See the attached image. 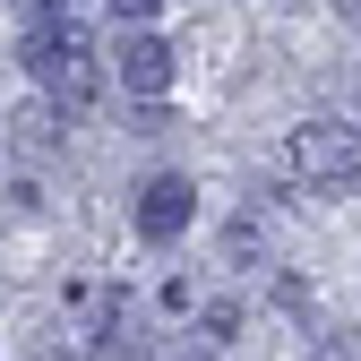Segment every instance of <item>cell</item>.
I'll list each match as a JSON object with an SVG mask.
<instances>
[{
    "mask_svg": "<svg viewBox=\"0 0 361 361\" xmlns=\"http://www.w3.org/2000/svg\"><path fill=\"white\" fill-rule=\"evenodd\" d=\"M284 172L310 190H361V121H301L284 138Z\"/></svg>",
    "mask_w": 361,
    "mask_h": 361,
    "instance_id": "2",
    "label": "cell"
},
{
    "mask_svg": "<svg viewBox=\"0 0 361 361\" xmlns=\"http://www.w3.org/2000/svg\"><path fill=\"white\" fill-rule=\"evenodd\" d=\"M26 69H35V86H43L61 112H86V104H95V43H86L78 18L35 26V35H26Z\"/></svg>",
    "mask_w": 361,
    "mask_h": 361,
    "instance_id": "1",
    "label": "cell"
},
{
    "mask_svg": "<svg viewBox=\"0 0 361 361\" xmlns=\"http://www.w3.org/2000/svg\"><path fill=\"white\" fill-rule=\"evenodd\" d=\"M121 86H129V95H164V86H172V43L121 35Z\"/></svg>",
    "mask_w": 361,
    "mask_h": 361,
    "instance_id": "4",
    "label": "cell"
},
{
    "mask_svg": "<svg viewBox=\"0 0 361 361\" xmlns=\"http://www.w3.org/2000/svg\"><path fill=\"white\" fill-rule=\"evenodd\" d=\"M344 9H353V18H361V0H344Z\"/></svg>",
    "mask_w": 361,
    "mask_h": 361,
    "instance_id": "8",
    "label": "cell"
},
{
    "mask_svg": "<svg viewBox=\"0 0 361 361\" xmlns=\"http://www.w3.org/2000/svg\"><path fill=\"white\" fill-rule=\"evenodd\" d=\"M18 9H26L35 26H52V9H61V0H18Z\"/></svg>",
    "mask_w": 361,
    "mask_h": 361,
    "instance_id": "7",
    "label": "cell"
},
{
    "mask_svg": "<svg viewBox=\"0 0 361 361\" xmlns=\"http://www.w3.org/2000/svg\"><path fill=\"white\" fill-rule=\"evenodd\" d=\"M190 215H198V190H190L180 172H155L147 190H138V233H147V241H172Z\"/></svg>",
    "mask_w": 361,
    "mask_h": 361,
    "instance_id": "3",
    "label": "cell"
},
{
    "mask_svg": "<svg viewBox=\"0 0 361 361\" xmlns=\"http://www.w3.org/2000/svg\"><path fill=\"white\" fill-rule=\"evenodd\" d=\"M147 18H155V0H112V26L121 35H147Z\"/></svg>",
    "mask_w": 361,
    "mask_h": 361,
    "instance_id": "6",
    "label": "cell"
},
{
    "mask_svg": "<svg viewBox=\"0 0 361 361\" xmlns=\"http://www.w3.org/2000/svg\"><path fill=\"white\" fill-rule=\"evenodd\" d=\"M9 129H18V155H52V147H61V129H52V104H26Z\"/></svg>",
    "mask_w": 361,
    "mask_h": 361,
    "instance_id": "5",
    "label": "cell"
}]
</instances>
